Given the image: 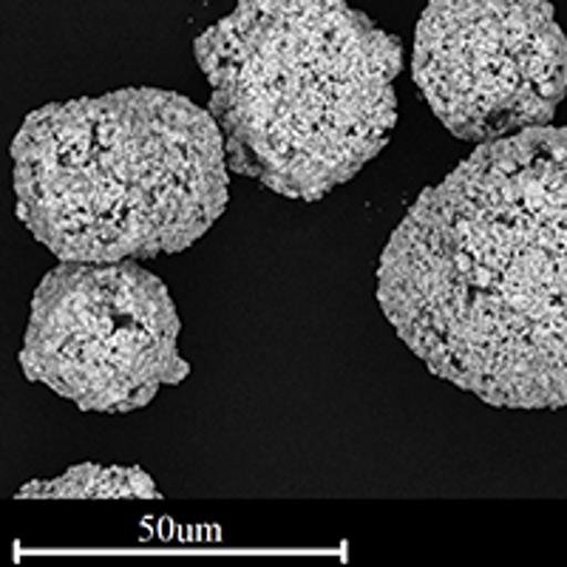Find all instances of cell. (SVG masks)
I'll list each match as a JSON object with an SVG mask.
<instances>
[{
	"label": "cell",
	"mask_w": 567,
	"mask_h": 567,
	"mask_svg": "<svg viewBox=\"0 0 567 567\" xmlns=\"http://www.w3.org/2000/svg\"><path fill=\"white\" fill-rule=\"evenodd\" d=\"M374 281L437 378L499 409H567V128L483 142L425 187Z\"/></svg>",
	"instance_id": "6da1fadb"
},
{
	"label": "cell",
	"mask_w": 567,
	"mask_h": 567,
	"mask_svg": "<svg viewBox=\"0 0 567 567\" xmlns=\"http://www.w3.org/2000/svg\"><path fill=\"white\" fill-rule=\"evenodd\" d=\"M230 171L318 202L398 125L400 40L349 0H239L196 38Z\"/></svg>",
	"instance_id": "7a4b0ae2"
},
{
	"label": "cell",
	"mask_w": 567,
	"mask_h": 567,
	"mask_svg": "<svg viewBox=\"0 0 567 567\" xmlns=\"http://www.w3.org/2000/svg\"><path fill=\"white\" fill-rule=\"evenodd\" d=\"M227 168L210 111L165 89L43 105L12 140L18 216L60 261L187 250L225 213Z\"/></svg>",
	"instance_id": "3957f363"
},
{
	"label": "cell",
	"mask_w": 567,
	"mask_h": 567,
	"mask_svg": "<svg viewBox=\"0 0 567 567\" xmlns=\"http://www.w3.org/2000/svg\"><path fill=\"white\" fill-rule=\"evenodd\" d=\"M168 287L140 261H63L32 298L20 367L83 412L148 406L190 374Z\"/></svg>",
	"instance_id": "277c9868"
},
{
	"label": "cell",
	"mask_w": 567,
	"mask_h": 567,
	"mask_svg": "<svg viewBox=\"0 0 567 567\" xmlns=\"http://www.w3.org/2000/svg\"><path fill=\"white\" fill-rule=\"evenodd\" d=\"M412 78L465 142L550 125L567 94V38L550 0H429Z\"/></svg>",
	"instance_id": "5b68a950"
},
{
	"label": "cell",
	"mask_w": 567,
	"mask_h": 567,
	"mask_svg": "<svg viewBox=\"0 0 567 567\" xmlns=\"http://www.w3.org/2000/svg\"><path fill=\"white\" fill-rule=\"evenodd\" d=\"M18 499H159V488L140 465H71L54 480L27 483L18 491Z\"/></svg>",
	"instance_id": "8992f818"
}]
</instances>
